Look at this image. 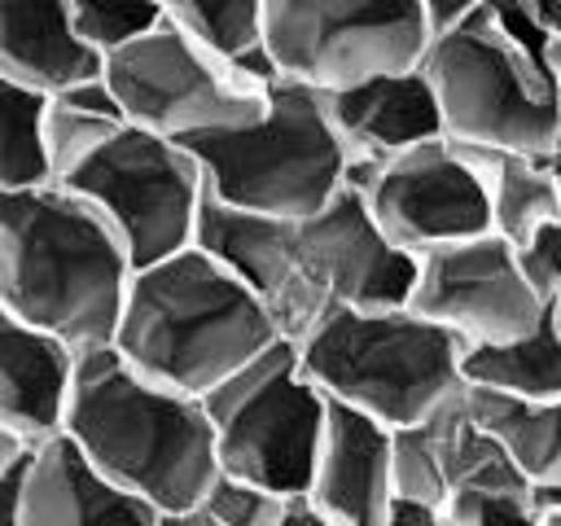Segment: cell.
Returning a JSON list of instances; mask_svg holds the SVG:
<instances>
[{
  "mask_svg": "<svg viewBox=\"0 0 561 526\" xmlns=\"http://www.w3.org/2000/svg\"><path fill=\"white\" fill-rule=\"evenodd\" d=\"M131 259L66 184L0 188V307L75 351L110 346Z\"/></svg>",
  "mask_w": 561,
  "mask_h": 526,
  "instance_id": "obj_1",
  "label": "cell"
},
{
  "mask_svg": "<svg viewBox=\"0 0 561 526\" xmlns=\"http://www.w3.org/2000/svg\"><path fill=\"white\" fill-rule=\"evenodd\" d=\"M61 434L153 513L197 504L219 473L202 399L149 381L114 346L75 355Z\"/></svg>",
  "mask_w": 561,
  "mask_h": 526,
  "instance_id": "obj_2",
  "label": "cell"
},
{
  "mask_svg": "<svg viewBox=\"0 0 561 526\" xmlns=\"http://www.w3.org/2000/svg\"><path fill=\"white\" fill-rule=\"evenodd\" d=\"M276 338L267 307L210 254L184 245L131 272L110 346L149 381L202 399Z\"/></svg>",
  "mask_w": 561,
  "mask_h": 526,
  "instance_id": "obj_3",
  "label": "cell"
},
{
  "mask_svg": "<svg viewBox=\"0 0 561 526\" xmlns=\"http://www.w3.org/2000/svg\"><path fill=\"white\" fill-rule=\"evenodd\" d=\"M294 346L329 403L386 430L412 425L465 390V342L412 307H329Z\"/></svg>",
  "mask_w": 561,
  "mask_h": 526,
  "instance_id": "obj_4",
  "label": "cell"
},
{
  "mask_svg": "<svg viewBox=\"0 0 561 526\" xmlns=\"http://www.w3.org/2000/svg\"><path fill=\"white\" fill-rule=\"evenodd\" d=\"M206 193L276 219H307L351 184V153L324 110V92L276 79L267 110L232 132L184 140Z\"/></svg>",
  "mask_w": 561,
  "mask_h": 526,
  "instance_id": "obj_5",
  "label": "cell"
},
{
  "mask_svg": "<svg viewBox=\"0 0 561 526\" xmlns=\"http://www.w3.org/2000/svg\"><path fill=\"white\" fill-rule=\"evenodd\" d=\"M421 75L430 79L447 140L552 158L561 114L543 70V48L513 39L491 0L425 44Z\"/></svg>",
  "mask_w": 561,
  "mask_h": 526,
  "instance_id": "obj_6",
  "label": "cell"
},
{
  "mask_svg": "<svg viewBox=\"0 0 561 526\" xmlns=\"http://www.w3.org/2000/svg\"><path fill=\"white\" fill-rule=\"evenodd\" d=\"M215 434L219 473L276 495H302L311 482L329 399L298 364V346L276 338L250 364L202 395Z\"/></svg>",
  "mask_w": 561,
  "mask_h": 526,
  "instance_id": "obj_7",
  "label": "cell"
},
{
  "mask_svg": "<svg viewBox=\"0 0 561 526\" xmlns=\"http://www.w3.org/2000/svg\"><path fill=\"white\" fill-rule=\"evenodd\" d=\"M101 75L114 88L123 123L167 140H197L232 132L267 110V88L232 57L184 35L167 18L131 44L101 57Z\"/></svg>",
  "mask_w": 561,
  "mask_h": 526,
  "instance_id": "obj_8",
  "label": "cell"
},
{
  "mask_svg": "<svg viewBox=\"0 0 561 526\" xmlns=\"http://www.w3.org/2000/svg\"><path fill=\"white\" fill-rule=\"evenodd\" d=\"M123 241L131 267L193 245L206 180L188 145L118 123L66 180Z\"/></svg>",
  "mask_w": 561,
  "mask_h": 526,
  "instance_id": "obj_9",
  "label": "cell"
},
{
  "mask_svg": "<svg viewBox=\"0 0 561 526\" xmlns=\"http://www.w3.org/2000/svg\"><path fill=\"white\" fill-rule=\"evenodd\" d=\"M259 44L280 79L337 92L421 66L430 31L416 0H263Z\"/></svg>",
  "mask_w": 561,
  "mask_h": 526,
  "instance_id": "obj_10",
  "label": "cell"
},
{
  "mask_svg": "<svg viewBox=\"0 0 561 526\" xmlns=\"http://www.w3.org/2000/svg\"><path fill=\"white\" fill-rule=\"evenodd\" d=\"M351 188H359L386 241L412 259H421L425 250L491 232L482 175L473 171L469 153L447 136L412 145L368 167Z\"/></svg>",
  "mask_w": 561,
  "mask_h": 526,
  "instance_id": "obj_11",
  "label": "cell"
},
{
  "mask_svg": "<svg viewBox=\"0 0 561 526\" xmlns=\"http://www.w3.org/2000/svg\"><path fill=\"white\" fill-rule=\"evenodd\" d=\"M408 307L456 333L465 346L513 342L543 320V298L526 281L517 245L495 232L425 250L416 259Z\"/></svg>",
  "mask_w": 561,
  "mask_h": 526,
  "instance_id": "obj_12",
  "label": "cell"
},
{
  "mask_svg": "<svg viewBox=\"0 0 561 526\" xmlns=\"http://www.w3.org/2000/svg\"><path fill=\"white\" fill-rule=\"evenodd\" d=\"M294 245L311 294L329 307H408L416 259L386 241L359 188H342L316 215L294 219Z\"/></svg>",
  "mask_w": 561,
  "mask_h": 526,
  "instance_id": "obj_13",
  "label": "cell"
},
{
  "mask_svg": "<svg viewBox=\"0 0 561 526\" xmlns=\"http://www.w3.org/2000/svg\"><path fill=\"white\" fill-rule=\"evenodd\" d=\"M193 245L210 254L224 272H232L276 320V333L298 342L320 316L324 302L311 294L298 245H294V219L276 215H254L241 206H228L219 197H202Z\"/></svg>",
  "mask_w": 561,
  "mask_h": 526,
  "instance_id": "obj_14",
  "label": "cell"
},
{
  "mask_svg": "<svg viewBox=\"0 0 561 526\" xmlns=\"http://www.w3.org/2000/svg\"><path fill=\"white\" fill-rule=\"evenodd\" d=\"M302 495L337 526H381L386 508L394 504L390 430L355 408L329 403Z\"/></svg>",
  "mask_w": 561,
  "mask_h": 526,
  "instance_id": "obj_15",
  "label": "cell"
},
{
  "mask_svg": "<svg viewBox=\"0 0 561 526\" xmlns=\"http://www.w3.org/2000/svg\"><path fill=\"white\" fill-rule=\"evenodd\" d=\"M324 110L351 153V184L368 167L443 136L438 101H434L421 66L324 92Z\"/></svg>",
  "mask_w": 561,
  "mask_h": 526,
  "instance_id": "obj_16",
  "label": "cell"
},
{
  "mask_svg": "<svg viewBox=\"0 0 561 526\" xmlns=\"http://www.w3.org/2000/svg\"><path fill=\"white\" fill-rule=\"evenodd\" d=\"M158 513L110 482L66 434L31 447L18 526H153Z\"/></svg>",
  "mask_w": 561,
  "mask_h": 526,
  "instance_id": "obj_17",
  "label": "cell"
},
{
  "mask_svg": "<svg viewBox=\"0 0 561 526\" xmlns=\"http://www.w3.org/2000/svg\"><path fill=\"white\" fill-rule=\"evenodd\" d=\"M75 346L61 338L9 316L0 307V425L22 443H44L61 434L70 381H75Z\"/></svg>",
  "mask_w": 561,
  "mask_h": 526,
  "instance_id": "obj_18",
  "label": "cell"
},
{
  "mask_svg": "<svg viewBox=\"0 0 561 526\" xmlns=\"http://www.w3.org/2000/svg\"><path fill=\"white\" fill-rule=\"evenodd\" d=\"M0 70L57 92L101 70V57L75 35L66 0H0Z\"/></svg>",
  "mask_w": 561,
  "mask_h": 526,
  "instance_id": "obj_19",
  "label": "cell"
},
{
  "mask_svg": "<svg viewBox=\"0 0 561 526\" xmlns=\"http://www.w3.org/2000/svg\"><path fill=\"white\" fill-rule=\"evenodd\" d=\"M465 408L508 451L530 491L561 487V399H508L465 386Z\"/></svg>",
  "mask_w": 561,
  "mask_h": 526,
  "instance_id": "obj_20",
  "label": "cell"
},
{
  "mask_svg": "<svg viewBox=\"0 0 561 526\" xmlns=\"http://www.w3.org/2000/svg\"><path fill=\"white\" fill-rule=\"evenodd\" d=\"M482 175L486 206H491V232L508 245H526L543 224L561 219V184L548 167V158L504 153V149H478L460 145Z\"/></svg>",
  "mask_w": 561,
  "mask_h": 526,
  "instance_id": "obj_21",
  "label": "cell"
},
{
  "mask_svg": "<svg viewBox=\"0 0 561 526\" xmlns=\"http://www.w3.org/2000/svg\"><path fill=\"white\" fill-rule=\"evenodd\" d=\"M465 386L495 390L508 399H561V338L543 316L530 333L491 346H465Z\"/></svg>",
  "mask_w": 561,
  "mask_h": 526,
  "instance_id": "obj_22",
  "label": "cell"
},
{
  "mask_svg": "<svg viewBox=\"0 0 561 526\" xmlns=\"http://www.w3.org/2000/svg\"><path fill=\"white\" fill-rule=\"evenodd\" d=\"M44 105H48V92L0 70V188L48 184Z\"/></svg>",
  "mask_w": 561,
  "mask_h": 526,
  "instance_id": "obj_23",
  "label": "cell"
},
{
  "mask_svg": "<svg viewBox=\"0 0 561 526\" xmlns=\"http://www.w3.org/2000/svg\"><path fill=\"white\" fill-rule=\"evenodd\" d=\"M451 403H438L430 416L390 430V473H394V500L416 504H443L447 495V416Z\"/></svg>",
  "mask_w": 561,
  "mask_h": 526,
  "instance_id": "obj_24",
  "label": "cell"
},
{
  "mask_svg": "<svg viewBox=\"0 0 561 526\" xmlns=\"http://www.w3.org/2000/svg\"><path fill=\"white\" fill-rule=\"evenodd\" d=\"M158 9L171 26H180L184 35L202 39L224 57H237L250 44H259L263 0H158Z\"/></svg>",
  "mask_w": 561,
  "mask_h": 526,
  "instance_id": "obj_25",
  "label": "cell"
},
{
  "mask_svg": "<svg viewBox=\"0 0 561 526\" xmlns=\"http://www.w3.org/2000/svg\"><path fill=\"white\" fill-rule=\"evenodd\" d=\"M118 123L114 118H101V114H88L61 96H48L44 105V162H48V180L61 184Z\"/></svg>",
  "mask_w": 561,
  "mask_h": 526,
  "instance_id": "obj_26",
  "label": "cell"
},
{
  "mask_svg": "<svg viewBox=\"0 0 561 526\" xmlns=\"http://www.w3.org/2000/svg\"><path fill=\"white\" fill-rule=\"evenodd\" d=\"M70 4V22L75 35L96 53H114L123 44H131L136 35H145L149 26L162 22L158 0H66Z\"/></svg>",
  "mask_w": 561,
  "mask_h": 526,
  "instance_id": "obj_27",
  "label": "cell"
},
{
  "mask_svg": "<svg viewBox=\"0 0 561 526\" xmlns=\"http://www.w3.org/2000/svg\"><path fill=\"white\" fill-rule=\"evenodd\" d=\"M294 495H276L267 487H254L245 478L232 473H215V482L206 487V495L197 500L219 526H276L285 504Z\"/></svg>",
  "mask_w": 561,
  "mask_h": 526,
  "instance_id": "obj_28",
  "label": "cell"
},
{
  "mask_svg": "<svg viewBox=\"0 0 561 526\" xmlns=\"http://www.w3.org/2000/svg\"><path fill=\"white\" fill-rule=\"evenodd\" d=\"M438 508L451 526H535L539 522L530 491H456Z\"/></svg>",
  "mask_w": 561,
  "mask_h": 526,
  "instance_id": "obj_29",
  "label": "cell"
},
{
  "mask_svg": "<svg viewBox=\"0 0 561 526\" xmlns=\"http://www.w3.org/2000/svg\"><path fill=\"white\" fill-rule=\"evenodd\" d=\"M517 263L543 302L557 298L561 294V219L543 224L526 245H517Z\"/></svg>",
  "mask_w": 561,
  "mask_h": 526,
  "instance_id": "obj_30",
  "label": "cell"
},
{
  "mask_svg": "<svg viewBox=\"0 0 561 526\" xmlns=\"http://www.w3.org/2000/svg\"><path fill=\"white\" fill-rule=\"evenodd\" d=\"M482 4H486V0H416L421 22H425L430 39H434V35H443V31H451V26H460V22H465V18H473Z\"/></svg>",
  "mask_w": 561,
  "mask_h": 526,
  "instance_id": "obj_31",
  "label": "cell"
},
{
  "mask_svg": "<svg viewBox=\"0 0 561 526\" xmlns=\"http://www.w3.org/2000/svg\"><path fill=\"white\" fill-rule=\"evenodd\" d=\"M26 465H31V447L26 456L0 473V526H18V513H22V482H26Z\"/></svg>",
  "mask_w": 561,
  "mask_h": 526,
  "instance_id": "obj_32",
  "label": "cell"
},
{
  "mask_svg": "<svg viewBox=\"0 0 561 526\" xmlns=\"http://www.w3.org/2000/svg\"><path fill=\"white\" fill-rule=\"evenodd\" d=\"M381 526H451V522H447V517H443V508H434V504H416V500H394V504L386 508Z\"/></svg>",
  "mask_w": 561,
  "mask_h": 526,
  "instance_id": "obj_33",
  "label": "cell"
},
{
  "mask_svg": "<svg viewBox=\"0 0 561 526\" xmlns=\"http://www.w3.org/2000/svg\"><path fill=\"white\" fill-rule=\"evenodd\" d=\"M522 9L543 39H561V0H522Z\"/></svg>",
  "mask_w": 561,
  "mask_h": 526,
  "instance_id": "obj_34",
  "label": "cell"
},
{
  "mask_svg": "<svg viewBox=\"0 0 561 526\" xmlns=\"http://www.w3.org/2000/svg\"><path fill=\"white\" fill-rule=\"evenodd\" d=\"M276 526H337L333 517H324L307 495H294L289 504H285V513H280V522Z\"/></svg>",
  "mask_w": 561,
  "mask_h": 526,
  "instance_id": "obj_35",
  "label": "cell"
},
{
  "mask_svg": "<svg viewBox=\"0 0 561 526\" xmlns=\"http://www.w3.org/2000/svg\"><path fill=\"white\" fill-rule=\"evenodd\" d=\"M153 526H219L202 504H188V508H167V513H158V522Z\"/></svg>",
  "mask_w": 561,
  "mask_h": 526,
  "instance_id": "obj_36",
  "label": "cell"
},
{
  "mask_svg": "<svg viewBox=\"0 0 561 526\" xmlns=\"http://www.w3.org/2000/svg\"><path fill=\"white\" fill-rule=\"evenodd\" d=\"M543 70H548L552 101H557V114H561V39H548L543 44Z\"/></svg>",
  "mask_w": 561,
  "mask_h": 526,
  "instance_id": "obj_37",
  "label": "cell"
},
{
  "mask_svg": "<svg viewBox=\"0 0 561 526\" xmlns=\"http://www.w3.org/2000/svg\"><path fill=\"white\" fill-rule=\"evenodd\" d=\"M26 447H31V443H22L13 430H4V425H0V473H4V469H13V465L26 456Z\"/></svg>",
  "mask_w": 561,
  "mask_h": 526,
  "instance_id": "obj_38",
  "label": "cell"
},
{
  "mask_svg": "<svg viewBox=\"0 0 561 526\" xmlns=\"http://www.w3.org/2000/svg\"><path fill=\"white\" fill-rule=\"evenodd\" d=\"M543 316H548V320H552V329H557V338H561V294H557V298H548V302H543Z\"/></svg>",
  "mask_w": 561,
  "mask_h": 526,
  "instance_id": "obj_39",
  "label": "cell"
},
{
  "mask_svg": "<svg viewBox=\"0 0 561 526\" xmlns=\"http://www.w3.org/2000/svg\"><path fill=\"white\" fill-rule=\"evenodd\" d=\"M535 526H561V508H539V522Z\"/></svg>",
  "mask_w": 561,
  "mask_h": 526,
  "instance_id": "obj_40",
  "label": "cell"
},
{
  "mask_svg": "<svg viewBox=\"0 0 561 526\" xmlns=\"http://www.w3.org/2000/svg\"><path fill=\"white\" fill-rule=\"evenodd\" d=\"M557 184H561V180H557Z\"/></svg>",
  "mask_w": 561,
  "mask_h": 526,
  "instance_id": "obj_41",
  "label": "cell"
}]
</instances>
